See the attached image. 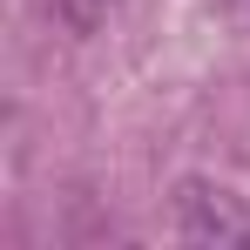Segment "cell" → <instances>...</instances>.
<instances>
[{"mask_svg":"<svg viewBox=\"0 0 250 250\" xmlns=\"http://www.w3.org/2000/svg\"><path fill=\"white\" fill-rule=\"evenodd\" d=\"M176 230H183L189 244H244L250 237V209H244V196H230L223 183L189 176V183L176 189Z\"/></svg>","mask_w":250,"mask_h":250,"instance_id":"6da1fadb","label":"cell"},{"mask_svg":"<svg viewBox=\"0 0 250 250\" xmlns=\"http://www.w3.org/2000/svg\"><path fill=\"white\" fill-rule=\"evenodd\" d=\"M108 7H115V0H54V21H61L68 34H95V27L108 21Z\"/></svg>","mask_w":250,"mask_h":250,"instance_id":"7a4b0ae2","label":"cell"},{"mask_svg":"<svg viewBox=\"0 0 250 250\" xmlns=\"http://www.w3.org/2000/svg\"><path fill=\"white\" fill-rule=\"evenodd\" d=\"M244 21H250V0H244Z\"/></svg>","mask_w":250,"mask_h":250,"instance_id":"3957f363","label":"cell"}]
</instances>
